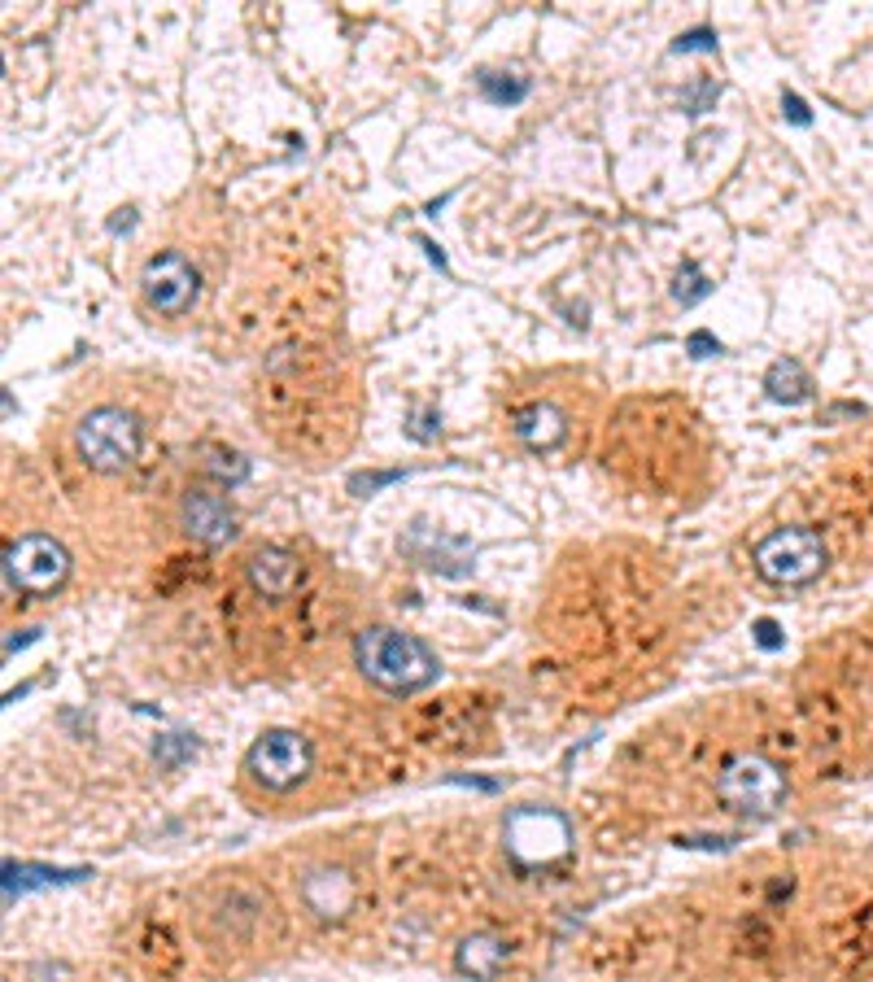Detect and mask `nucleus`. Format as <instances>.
Returning a JSON list of instances; mask_svg holds the SVG:
<instances>
[{"label":"nucleus","mask_w":873,"mask_h":982,"mask_svg":"<svg viewBox=\"0 0 873 982\" xmlns=\"http://www.w3.org/2000/svg\"><path fill=\"white\" fill-rule=\"evenodd\" d=\"M302 904L324 917V921H337L354 908V877L341 869V864H319L302 877Z\"/></svg>","instance_id":"9d476101"},{"label":"nucleus","mask_w":873,"mask_h":982,"mask_svg":"<svg viewBox=\"0 0 873 982\" xmlns=\"http://www.w3.org/2000/svg\"><path fill=\"white\" fill-rule=\"evenodd\" d=\"M673 53H717V31H708V26H695V31L677 35Z\"/></svg>","instance_id":"4be33fe9"},{"label":"nucleus","mask_w":873,"mask_h":982,"mask_svg":"<svg viewBox=\"0 0 873 982\" xmlns=\"http://www.w3.org/2000/svg\"><path fill=\"white\" fill-rule=\"evenodd\" d=\"M506 961H511V948L502 943L499 935H468V939H459V948H455V970H459L463 979L494 982L502 970H506Z\"/></svg>","instance_id":"f8f14e48"},{"label":"nucleus","mask_w":873,"mask_h":982,"mask_svg":"<svg viewBox=\"0 0 873 982\" xmlns=\"http://www.w3.org/2000/svg\"><path fill=\"white\" fill-rule=\"evenodd\" d=\"M206 472H210L215 481H223V485H241V481L250 477V459L237 455V450H215V455L206 459Z\"/></svg>","instance_id":"f3484780"},{"label":"nucleus","mask_w":873,"mask_h":982,"mask_svg":"<svg viewBox=\"0 0 873 982\" xmlns=\"http://www.w3.org/2000/svg\"><path fill=\"white\" fill-rule=\"evenodd\" d=\"M755 642H760L764 651H777V646H782V629H777V620H755Z\"/></svg>","instance_id":"b1692460"},{"label":"nucleus","mask_w":873,"mask_h":982,"mask_svg":"<svg viewBox=\"0 0 873 982\" xmlns=\"http://www.w3.org/2000/svg\"><path fill=\"white\" fill-rule=\"evenodd\" d=\"M782 110H786V119H790V123H795V127H808V123H812L808 106H804V101H799L795 92H786V97H782Z\"/></svg>","instance_id":"393cba45"},{"label":"nucleus","mask_w":873,"mask_h":982,"mask_svg":"<svg viewBox=\"0 0 873 982\" xmlns=\"http://www.w3.org/2000/svg\"><path fill=\"white\" fill-rule=\"evenodd\" d=\"M764 393L782 406H799L812 397V375L804 371L799 359H777L773 368L764 371Z\"/></svg>","instance_id":"2eb2a0df"},{"label":"nucleus","mask_w":873,"mask_h":982,"mask_svg":"<svg viewBox=\"0 0 873 982\" xmlns=\"http://www.w3.org/2000/svg\"><path fill=\"white\" fill-rule=\"evenodd\" d=\"M184 533L201 546H228L237 537V511L219 490H188L179 502Z\"/></svg>","instance_id":"1a4fd4ad"},{"label":"nucleus","mask_w":873,"mask_h":982,"mask_svg":"<svg viewBox=\"0 0 873 982\" xmlns=\"http://www.w3.org/2000/svg\"><path fill=\"white\" fill-rule=\"evenodd\" d=\"M433 419H437V415H433V411H419V415H415V424H411V428H406V433H411V437H415V441H428V437H433V433H437V428H441V424H433Z\"/></svg>","instance_id":"a878e982"},{"label":"nucleus","mask_w":873,"mask_h":982,"mask_svg":"<svg viewBox=\"0 0 873 982\" xmlns=\"http://www.w3.org/2000/svg\"><path fill=\"white\" fill-rule=\"evenodd\" d=\"M354 664L384 695H415L441 677L437 655L419 637L389 629V624H368L354 637Z\"/></svg>","instance_id":"f257e3e1"},{"label":"nucleus","mask_w":873,"mask_h":982,"mask_svg":"<svg viewBox=\"0 0 873 982\" xmlns=\"http://www.w3.org/2000/svg\"><path fill=\"white\" fill-rule=\"evenodd\" d=\"M92 877V869H48V864H4V904H13V895H26L35 886H66V882H84Z\"/></svg>","instance_id":"4468645a"},{"label":"nucleus","mask_w":873,"mask_h":982,"mask_svg":"<svg viewBox=\"0 0 873 982\" xmlns=\"http://www.w3.org/2000/svg\"><path fill=\"white\" fill-rule=\"evenodd\" d=\"M751 564L768 586H812L826 572V542L817 528H777L755 546Z\"/></svg>","instance_id":"f03ea898"},{"label":"nucleus","mask_w":873,"mask_h":982,"mask_svg":"<svg viewBox=\"0 0 873 982\" xmlns=\"http://www.w3.org/2000/svg\"><path fill=\"white\" fill-rule=\"evenodd\" d=\"M140 293L157 315H188L197 293H201V275L184 253H157L144 262L140 271Z\"/></svg>","instance_id":"6e6552de"},{"label":"nucleus","mask_w":873,"mask_h":982,"mask_svg":"<svg viewBox=\"0 0 873 982\" xmlns=\"http://www.w3.org/2000/svg\"><path fill=\"white\" fill-rule=\"evenodd\" d=\"M515 437L528 446V450H555L564 437H568V424H564V415L550 406V402H533V406H524L520 415H515Z\"/></svg>","instance_id":"ddd939ff"},{"label":"nucleus","mask_w":873,"mask_h":982,"mask_svg":"<svg viewBox=\"0 0 873 982\" xmlns=\"http://www.w3.org/2000/svg\"><path fill=\"white\" fill-rule=\"evenodd\" d=\"M717 97H721L717 79H699V84H690V88L681 92V110H686V114H708V110L717 106Z\"/></svg>","instance_id":"aec40b11"},{"label":"nucleus","mask_w":873,"mask_h":982,"mask_svg":"<svg viewBox=\"0 0 873 982\" xmlns=\"http://www.w3.org/2000/svg\"><path fill=\"white\" fill-rule=\"evenodd\" d=\"M406 472H397V468H389V472H359V477H350V493H359V498H372L375 490H384V485H397Z\"/></svg>","instance_id":"412c9836"},{"label":"nucleus","mask_w":873,"mask_h":982,"mask_svg":"<svg viewBox=\"0 0 873 982\" xmlns=\"http://www.w3.org/2000/svg\"><path fill=\"white\" fill-rule=\"evenodd\" d=\"M419 246H424V253H428V262H433L437 271H450V262H446V253H441V246H433L428 237H419Z\"/></svg>","instance_id":"cd10ccee"},{"label":"nucleus","mask_w":873,"mask_h":982,"mask_svg":"<svg viewBox=\"0 0 873 982\" xmlns=\"http://www.w3.org/2000/svg\"><path fill=\"white\" fill-rule=\"evenodd\" d=\"M686 354H690V359H712V354H721V341H717L712 332L699 328V332L686 337Z\"/></svg>","instance_id":"5701e85b"},{"label":"nucleus","mask_w":873,"mask_h":982,"mask_svg":"<svg viewBox=\"0 0 873 982\" xmlns=\"http://www.w3.org/2000/svg\"><path fill=\"white\" fill-rule=\"evenodd\" d=\"M75 450L92 472H123L140 455V419L123 406H97L75 424Z\"/></svg>","instance_id":"7ed1b4c3"},{"label":"nucleus","mask_w":873,"mask_h":982,"mask_svg":"<svg viewBox=\"0 0 873 982\" xmlns=\"http://www.w3.org/2000/svg\"><path fill=\"white\" fill-rule=\"evenodd\" d=\"M245 572H250V586L262 594V599H288L297 586H302V559L293 555V550H284V546H262V550H253L250 564H245Z\"/></svg>","instance_id":"9b49d317"},{"label":"nucleus","mask_w":873,"mask_h":982,"mask_svg":"<svg viewBox=\"0 0 873 982\" xmlns=\"http://www.w3.org/2000/svg\"><path fill=\"white\" fill-rule=\"evenodd\" d=\"M40 637V629H22V633H13L9 642H4V659H13V651H22V646H31Z\"/></svg>","instance_id":"bb28decb"},{"label":"nucleus","mask_w":873,"mask_h":982,"mask_svg":"<svg viewBox=\"0 0 873 982\" xmlns=\"http://www.w3.org/2000/svg\"><path fill=\"white\" fill-rule=\"evenodd\" d=\"M712 293V284H708V275L695 266V262H686L681 271H677V284H673V297L681 302V306H695V302H703Z\"/></svg>","instance_id":"6ab92c4d"},{"label":"nucleus","mask_w":873,"mask_h":982,"mask_svg":"<svg viewBox=\"0 0 873 982\" xmlns=\"http://www.w3.org/2000/svg\"><path fill=\"white\" fill-rule=\"evenodd\" d=\"M481 92H485L494 106H520V101L528 97V84H524V79H511V75L502 79V75H494V70H485V75H481Z\"/></svg>","instance_id":"a211bd4d"},{"label":"nucleus","mask_w":873,"mask_h":982,"mask_svg":"<svg viewBox=\"0 0 873 982\" xmlns=\"http://www.w3.org/2000/svg\"><path fill=\"white\" fill-rule=\"evenodd\" d=\"M70 577V550L48 533H26L4 546V581L22 594H57Z\"/></svg>","instance_id":"39448f33"},{"label":"nucleus","mask_w":873,"mask_h":982,"mask_svg":"<svg viewBox=\"0 0 873 982\" xmlns=\"http://www.w3.org/2000/svg\"><path fill=\"white\" fill-rule=\"evenodd\" d=\"M197 751H201L197 734H157L153 742V760L162 768H184L188 760H197Z\"/></svg>","instance_id":"dca6fc26"},{"label":"nucleus","mask_w":873,"mask_h":982,"mask_svg":"<svg viewBox=\"0 0 873 982\" xmlns=\"http://www.w3.org/2000/svg\"><path fill=\"white\" fill-rule=\"evenodd\" d=\"M502 843L511 860L537 869V864H555L572 852V821L555 808H515L502 826Z\"/></svg>","instance_id":"423d86ee"},{"label":"nucleus","mask_w":873,"mask_h":982,"mask_svg":"<svg viewBox=\"0 0 873 982\" xmlns=\"http://www.w3.org/2000/svg\"><path fill=\"white\" fill-rule=\"evenodd\" d=\"M310 764H315L310 738L297 730H266L253 738V746L245 751V773L262 790H275V795L302 786Z\"/></svg>","instance_id":"0eeeda50"},{"label":"nucleus","mask_w":873,"mask_h":982,"mask_svg":"<svg viewBox=\"0 0 873 982\" xmlns=\"http://www.w3.org/2000/svg\"><path fill=\"white\" fill-rule=\"evenodd\" d=\"M717 795L734 812L768 817V812H777L786 804V773L768 755H760V751H739L717 773Z\"/></svg>","instance_id":"20e7f679"}]
</instances>
